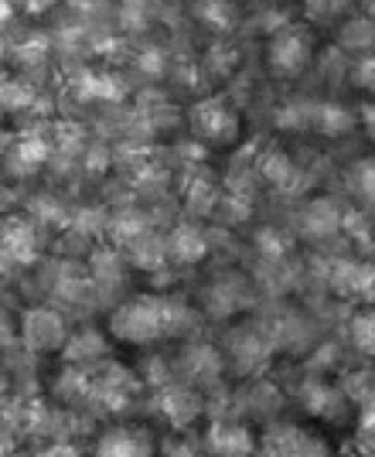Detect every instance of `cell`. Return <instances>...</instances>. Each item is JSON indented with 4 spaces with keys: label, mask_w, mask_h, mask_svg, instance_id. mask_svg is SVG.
Here are the masks:
<instances>
[{
    "label": "cell",
    "mask_w": 375,
    "mask_h": 457,
    "mask_svg": "<svg viewBox=\"0 0 375 457\" xmlns=\"http://www.w3.org/2000/svg\"><path fill=\"white\" fill-rule=\"evenodd\" d=\"M112 338L127 345H150L157 338H168V297H127L123 304L112 307L110 314Z\"/></svg>",
    "instance_id": "cell-1"
},
{
    "label": "cell",
    "mask_w": 375,
    "mask_h": 457,
    "mask_svg": "<svg viewBox=\"0 0 375 457\" xmlns=\"http://www.w3.org/2000/svg\"><path fill=\"white\" fill-rule=\"evenodd\" d=\"M314 62V38L304 24H283L266 38V65L280 79L300 76Z\"/></svg>",
    "instance_id": "cell-2"
},
{
    "label": "cell",
    "mask_w": 375,
    "mask_h": 457,
    "mask_svg": "<svg viewBox=\"0 0 375 457\" xmlns=\"http://www.w3.org/2000/svg\"><path fill=\"white\" fill-rule=\"evenodd\" d=\"M188 127L198 140L225 147V144H232L239 137L243 123H239V110L225 96H205L188 110Z\"/></svg>",
    "instance_id": "cell-3"
},
{
    "label": "cell",
    "mask_w": 375,
    "mask_h": 457,
    "mask_svg": "<svg viewBox=\"0 0 375 457\" xmlns=\"http://www.w3.org/2000/svg\"><path fill=\"white\" fill-rule=\"evenodd\" d=\"M69 335H72V331H69L65 314L52 304H35L21 314L18 338H21V345H24L28 352H35V355H45V352H58V348H65Z\"/></svg>",
    "instance_id": "cell-4"
},
{
    "label": "cell",
    "mask_w": 375,
    "mask_h": 457,
    "mask_svg": "<svg viewBox=\"0 0 375 457\" xmlns=\"http://www.w3.org/2000/svg\"><path fill=\"white\" fill-rule=\"evenodd\" d=\"M38 249H41V239H38V222L31 215H7L0 222V253L11 267H31L38 260Z\"/></svg>",
    "instance_id": "cell-5"
},
{
    "label": "cell",
    "mask_w": 375,
    "mask_h": 457,
    "mask_svg": "<svg viewBox=\"0 0 375 457\" xmlns=\"http://www.w3.org/2000/svg\"><path fill=\"white\" fill-rule=\"evenodd\" d=\"M328 440L304 430V427H273L262 437V457H328Z\"/></svg>",
    "instance_id": "cell-6"
},
{
    "label": "cell",
    "mask_w": 375,
    "mask_h": 457,
    "mask_svg": "<svg viewBox=\"0 0 375 457\" xmlns=\"http://www.w3.org/2000/svg\"><path fill=\"white\" fill-rule=\"evenodd\" d=\"M96 457H157V440L144 427L120 423L96 437Z\"/></svg>",
    "instance_id": "cell-7"
},
{
    "label": "cell",
    "mask_w": 375,
    "mask_h": 457,
    "mask_svg": "<svg viewBox=\"0 0 375 457\" xmlns=\"http://www.w3.org/2000/svg\"><path fill=\"white\" fill-rule=\"evenodd\" d=\"M253 284L243 280L239 273H222V277H215V280H208L205 294H202V301H205L208 314H215V318H232V314H239L243 307L253 304Z\"/></svg>",
    "instance_id": "cell-8"
},
{
    "label": "cell",
    "mask_w": 375,
    "mask_h": 457,
    "mask_svg": "<svg viewBox=\"0 0 375 457\" xmlns=\"http://www.w3.org/2000/svg\"><path fill=\"white\" fill-rule=\"evenodd\" d=\"M341 222H345V209L338 205L335 198H314L300 209V236L311 239V243H324V239H335L341 236Z\"/></svg>",
    "instance_id": "cell-9"
},
{
    "label": "cell",
    "mask_w": 375,
    "mask_h": 457,
    "mask_svg": "<svg viewBox=\"0 0 375 457\" xmlns=\"http://www.w3.org/2000/svg\"><path fill=\"white\" fill-rule=\"evenodd\" d=\"M208 457H253L256 454V437L249 434V427L236 420H219L212 423L205 434Z\"/></svg>",
    "instance_id": "cell-10"
},
{
    "label": "cell",
    "mask_w": 375,
    "mask_h": 457,
    "mask_svg": "<svg viewBox=\"0 0 375 457\" xmlns=\"http://www.w3.org/2000/svg\"><path fill=\"white\" fill-rule=\"evenodd\" d=\"M358 127V113L335 99H314V116H311V134L321 137H348Z\"/></svg>",
    "instance_id": "cell-11"
},
{
    "label": "cell",
    "mask_w": 375,
    "mask_h": 457,
    "mask_svg": "<svg viewBox=\"0 0 375 457\" xmlns=\"http://www.w3.org/2000/svg\"><path fill=\"white\" fill-rule=\"evenodd\" d=\"M89 280H93L96 297H106L112 290L127 284V263L120 249H96L89 260Z\"/></svg>",
    "instance_id": "cell-12"
},
{
    "label": "cell",
    "mask_w": 375,
    "mask_h": 457,
    "mask_svg": "<svg viewBox=\"0 0 375 457\" xmlns=\"http://www.w3.org/2000/svg\"><path fill=\"white\" fill-rule=\"evenodd\" d=\"M205 256H208V239L195 222H181V226L171 228L168 260L181 263V267H195V263H202Z\"/></svg>",
    "instance_id": "cell-13"
},
{
    "label": "cell",
    "mask_w": 375,
    "mask_h": 457,
    "mask_svg": "<svg viewBox=\"0 0 375 457\" xmlns=\"http://www.w3.org/2000/svg\"><path fill=\"white\" fill-rule=\"evenodd\" d=\"M345 188L352 195L355 209L369 212L375 219V154H365V157H358V161L348 164V171H345Z\"/></svg>",
    "instance_id": "cell-14"
},
{
    "label": "cell",
    "mask_w": 375,
    "mask_h": 457,
    "mask_svg": "<svg viewBox=\"0 0 375 457\" xmlns=\"http://www.w3.org/2000/svg\"><path fill=\"white\" fill-rule=\"evenodd\" d=\"M157 406H161V417L174 423V427H188L191 420L198 417L202 410V400L191 386H164L161 396H157Z\"/></svg>",
    "instance_id": "cell-15"
},
{
    "label": "cell",
    "mask_w": 375,
    "mask_h": 457,
    "mask_svg": "<svg viewBox=\"0 0 375 457\" xmlns=\"http://www.w3.org/2000/svg\"><path fill=\"white\" fill-rule=\"evenodd\" d=\"M65 362L75 365V369H89V365H99L106 359V338L96 331V328H79L75 335H69L65 342Z\"/></svg>",
    "instance_id": "cell-16"
},
{
    "label": "cell",
    "mask_w": 375,
    "mask_h": 457,
    "mask_svg": "<svg viewBox=\"0 0 375 457\" xmlns=\"http://www.w3.org/2000/svg\"><path fill=\"white\" fill-rule=\"evenodd\" d=\"M335 45L348 58H358V55H369V52H375V21L365 18V14L345 18V21H341V28H338Z\"/></svg>",
    "instance_id": "cell-17"
},
{
    "label": "cell",
    "mask_w": 375,
    "mask_h": 457,
    "mask_svg": "<svg viewBox=\"0 0 375 457\" xmlns=\"http://www.w3.org/2000/svg\"><path fill=\"white\" fill-rule=\"evenodd\" d=\"M123 93V82L110 72H79L72 79V96L82 103H116Z\"/></svg>",
    "instance_id": "cell-18"
},
{
    "label": "cell",
    "mask_w": 375,
    "mask_h": 457,
    "mask_svg": "<svg viewBox=\"0 0 375 457\" xmlns=\"http://www.w3.org/2000/svg\"><path fill=\"white\" fill-rule=\"evenodd\" d=\"M345 328H348V348L365 362H375V307H358Z\"/></svg>",
    "instance_id": "cell-19"
},
{
    "label": "cell",
    "mask_w": 375,
    "mask_h": 457,
    "mask_svg": "<svg viewBox=\"0 0 375 457\" xmlns=\"http://www.w3.org/2000/svg\"><path fill=\"white\" fill-rule=\"evenodd\" d=\"M181 369H185V379L191 382H215L219 369H222V359L208 345H191L181 355Z\"/></svg>",
    "instance_id": "cell-20"
},
{
    "label": "cell",
    "mask_w": 375,
    "mask_h": 457,
    "mask_svg": "<svg viewBox=\"0 0 375 457\" xmlns=\"http://www.w3.org/2000/svg\"><path fill=\"white\" fill-rule=\"evenodd\" d=\"M38 89L24 76H0V110L4 113H24L35 110Z\"/></svg>",
    "instance_id": "cell-21"
},
{
    "label": "cell",
    "mask_w": 375,
    "mask_h": 457,
    "mask_svg": "<svg viewBox=\"0 0 375 457\" xmlns=\"http://www.w3.org/2000/svg\"><path fill=\"white\" fill-rule=\"evenodd\" d=\"M215 205H219V188H215V181H212L208 174L191 178L185 188V209L191 212V215H208Z\"/></svg>",
    "instance_id": "cell-22"
},
{
    "label": "cell",
    "mask_w": 375,
    "mask_h": 457,
    "mask_svg": "<svg viewBox=\"0 0 375 457\" xmlns=\"http://www.w3.org/2000/svg\"><path fill=\"white\" fill-rule=\"evenodd\" d=\"M311 116H314V99L297 96V99H287L280 110H277V127L280 130H311Z\"/></svg>",
    "instance_id": "cell-23"
},
{
    "label": "cell",
    "mask_w": 375,
    "mask_h": 457,
    "mask_svg": "<svg viewBox=\"0 0 375 457\" xmlns=\"http://www.w3.org/2000/svg\"><path fill=\"white\" fill-rule=\"evenodd\" d=\"M195 18L202 21L205 28H212V31H232L239 14H236V7L229 0H198L195 4Z\"/></svg>",
    "instance_id": "cell-24"
},
{
    "label": "cell",
    "mask_w": 375,
    "mask_h": 457,
    "mask_svg": "<svg viewBox=\"0 0 375 457\" xmlns=\"http://www.w3.org/2000/svg\"><path fill=\"white\" fill-rule=\"evenodd\" d=\"M318 58V72H321V79L328 82V86H341L345 79H348V72H352V58L345 55L338 45H331V48H324L321 55H314Z\"/></svg>",
    "instance_id": "cell-25"
},
{
    "label": "cell",
    "mask_w": 375,
    "mask_h": 457,
    "mask_svg": "<svg viewBox=\"0 0 375 457\" xmlns=\"http://www.w3.org/2000/svg\"><path fill=\"white\" fill-rule=\"evenodd\" d=\"M11 55H14V62H18L21 69H35V65H45V62H48L52 41L45 38V35H31V38H24L21 45H14Z\"/></svg>",
    "instance_id": "cell-26"
},
{
    "label": "cell",
    "mask_w": 375,
    "mask_h": 457,
    "mask_svg": "<svg viewBox=\"0 0 375 457\" xmlns=\"http://www.w3.org/2000/svg\"><path fill=\"white\" fill-rule=\"evenodd\" d=\"M352 11V0H304V14L314 24H335Z\"/></svg>",
    "instance_id": "cell-27"
},
{
    "label": "cell",
    "mask_w": 375,
    "mask_h": 457,
    "mask_svg": "<svg viewBox=\"0 0 375 457\" xmlns=\"http://www.w3.org/2000/svg\"><path fill=\"white\" fill-rule=\"evenodd\" d=\"M256 246H260L262 260H287L294 239L287 232H280V228H262L260 236H256Z\"/></svg>",
    "instance_id": "cell-28"
},
{
    "label": "cell",
    "mask_w": 375,
    "mask_h": 457,
    "mask_svg": "<svg viewBox=\"0 0 375 457\" xmlns=\"http://www.w3.org/2000/svg\"><path fill=\"white\" fill-rule=\"evenodd\" d=\"M205 62H208V76L225 79V76H232V72H236L239 55H236V48H229V45H212Z\"/></svg>",
    "instance_id": "cell-29"
},
{
    "label": "cell",
    "mask_w": 375,
    "mask_h": 457,
    "mask_svg": "<svg viewBox=\"0 0 375 457\" xmlns=\"http://www.w3.org/2000/svg\"><path fill=\"white\" fill-rule=\"evenodd\" d=\"M348 79H352V86L362 89L365 96H375V52L352 58V72H348Z\"/></svg>",
    "instance_id": "cell-30"
},
{
    "label": "cell",
    "mask_w": 375,
    "mask_h": 457,
    "mask_svg": "<svg viewBox=\"0 0 375 457\" xmlns=\"http://www.w3.org/2000/svg\"><path fill=\"white\" fill-rule=\"evenodd\" d=\"M120 28L144 31L147 28V4L144 0H123V7H120Z\"/></svg>",
    "instance_id": "cell-31"
},
{
    "label": "cell",
    "mask_w": 375,
    "mask_h": 457,
    "mask_svg": "<svg viewBox=\"0 0 375 457\" xmlns=\"http://www.w3.org/2000/svg\"><path fill=\"white\" fill-rule=\"evenodd\" d=\"M137 69L150 79H161L164 76V69H168V58H164V48H144L140 55H137Z\"/></svg>",
    "instance_id": "cell-32"
},
{
    "label": "cell",
    "mask_w": 375,
    "mask_h": 457,
    "mask_svg": "<svg viewBox=\"0 0 375 457\" xmlns=\"http://www.w3.org/2000/svg\"><path fill=\"white\" fill-rule=\"evenodd\" d=\"M358 127L365 130L369 140H375V99L372 103H362V106H358Z\"/></svg>",
    "instance_id": "cell-33"
},
{
    "label": "cell",
    "mask_w": 375,
    "mask_h": 457,
    "mask_svg": "<svg viewBox=\"0 0 375 457\" xmlns=\"http://www.w3.org/2000/svg\"><path fill=\"white\" fill-rule=\"evenodd\" d=\"M35 457H82L79 451H75L72 444H48L45 451H38Z\"/></svg>",
    "instance_id": "cell-34"
},
{
    "label": "cell",
    "mask_w": 375,
    "mask_h": 457,
    "mask_svg": "<svg viewBox=\"0 0 375 457\" xmlns=\"http://www.w3.org/2000/svg\"><path fill=\"white\" fill-rule=\"evenodd\" d=\"M18 18V7H14V0H0V31H7L11 24Z\"/></svg>",
    "instance_id": "cell-35"
},
{
    "label": "cell",
    "mask_w": 375,
    "mask_h": 457,
    "mask_svg": "<svg viewBox=\"0 0 375 457\" xmlns=\"http://www.w3.org/2000/svg\"><path fill=\"white\" fill-rule=\"evenodd\" d=\"M52 4H55V0H21V7H24L28 14H45Z\"/></svg>",
    "instance_id": "cell-36"
},
{
    "label": "cell",
    "mask_w": 375,
    "mask_h": 457,
    "mask_svg": "<svg viewBox=\"0 0 375 457\" xmlns=\"http://www.w3.org/2000/svg\"><path fill=\"white\" fill-rule=\"evenodd\" d=\"M358 14H365V18L375 21V0H358Z\"/></svg>",
    "instance_id": "cell-37"
},
{
    "label": "cell",
    "mask_w": 375,
    "mask_h": 457,
    "mask_svg": "<svg viewBox=\"0 0 375 457\" xmlns=\"http://www.w3.org/2000/svg\"><path fill=\"white\" fill-rule=\"evenodd\" d=\"M191 457H195V454H191Z\"/></svg>",
    "instance_id": "cell-38"
}]
</instances>
